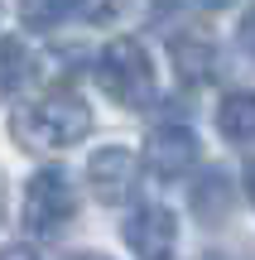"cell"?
Returning <instances> with one entry per match:
<instances>
[{"mask_svg": "<svg viewBox=\"0 0 255 260\" xmlns=\"http://www.w3.org/2000/svg\"><path fill=\"white\" fill-rule=\"evenodd\" d=\"M217 125L231 145H255V92H227L217 106Z\"/></svg>", "mask_w": 255, "mask_h": 260, "instance_id": "obj_8", "label": "cell"}, {"mask_svg": "<svg viewBox=\"0 0 255 260\" xmlns=\"http://www.w3.org/2000/svg\"><path fill=\"white\" fill-rule=\"evenodd\" d=\"M92 130V106L77 92H44L39 102L19 106L10 116V135H15L19 149L29 154H53V149H67L77 140H87Z\"/></svg>", "mask_w": 255, "mask_h": 260, "instance_id": "obj_1", "label": "cell"}, {"mask_svg": "<svg viewBox=\"0 0 255 260\" xmlns=\"http://www.w3.org/2000/svg\"><path fill=\"white\" fill-rule=\"evenodd\" d=\"M87 188L96 193V203H125L140 188V159L130 149H96L87 159Z\"/></svg>", "mask_w": 255, "mask_h": 260, "instance_id": "obj_6", "label": "cell"}, {"mask_svg": "<svg viewBox=\"0 0 255 260\" xmlns=\"http://www.w3.org/2000/svg\"><path fill=\"white\" fill-rule=\"evenodd\" d=\"M246 198H250V207H255V159H250V169H246Z\"/></svg>", "mask_w": 255, "mask_h": 260, "instance_id": "obj_16", "label": "cell"}, {"mask_svg": "<svg viewBox=\"0 0 255 260\" xmlns=\"http://www.w3.org/2000/svg\"><path fill=\"white\" fill-rule=\"evenodd\" d=\"M0 260H39V255H34V246L15 241V246H5V251H0Z\"/></svg>", "mask_w": 255, "mask_h": 260, "instance_id": "obj_14", "label": "cell"}, {"mask_svg": "<svg viewBox=\"0 0 255 260\" xmlns=\"http://www.w3.org/2000/svg\"><path fill=\"white\" fill-rule=\"evenodd\" d=\"M173 241H178V217L164 203H144L125 217V246L140 260H169Z\"/></svg>", "mask_w": 255, "mask_h": 260, "instance_id": "obj_5", "label": "cell"}, {"mask_svg": "<svg viewBox=\"0 0 255 260\" xmlns=\"http://www.w3.org/2000/svg\"><path fill=\"white\" fill-rule=\"evenodd\" d=\"M0 10H5V0H0Z\"/></svg>", "mask_w": 255, "mask_h": 260, "instance_id": "obj_19", "label": "cell"}, {"mask_svg": "<svg viewBox=\"0 0 255 260\" xmlns=\"http://www.w3.org/2000/svg\"><path fill=\"white\" fill-rule=\"evenodd\" d=\"M96 73H101L106 92H111L121 106H150L154 92H159V82H154V63H150V53H144L140 39H111V44L101 48Z\"/></svg>", "mask_w": 255, "mask_h": 260, "instance_id": "obj_2", "label": "cell"}, {"mask_svg": "<svg viewBox=\"0 0 255 260\" xmlns=\"http://www.w3.org/2000/svg\"><path fill=\"white\" fill-rule=\"evenodd\" d=\"M144 164L159 178H183L193 164H202V145L188 125H154L144 135Z\"/></svg>", "mask_w": 255, "mask_h": 260, "instance_id": "obj_4", "label": "cell"}, {"mask_svg": "<svg viewBox=\"0 0 255 260\" xmlns=\"http://www.w3.org/2000/svg\"><path fill=\"white\" fill-rule=\"evenodd\" d=\"M198 260H246V255H227V251H207V255H198Z\"/></svg>", "mask_w": 255, "mask_h": 260, "instance_id": "obj_17", "label": "cell"}, {"mask_svg": "<svg viewBox=\"0 0 255 260\" xmlns=\"http://www.w3.org/2000/svg\"><path fill=\"white\" fill-rule=\"evenodd\" d=\"M63 260H106V255H96V251H72V255H63Z\"/></svg>", "mask_w": 255, "mask_h": 260, "instance_id": "obj_18", "label": "cell"}, {"mask_svg": "<svg viewBox=\"0 0 255 260\" xmlns=\"http://www.w3.org/2000/svg\"><path fill=\"white\" fill-rule=\"evenodd\" d=\"M169 58H173V73H178L183 87H202L217 77V44L207 34H178L169 44Z\"/></svg>", "mask_w": 255, "mask_h": 260, "instance_id": "obj_7", "label": "cell"}, {"mask_svg": "<svg viewBox=\"0 0 255 260\" xmlns=\"http://www.w3.org/2000/svg\"><path fill=\"white\" fill-rule=\"evenodd\" d=\"M178 5H188V10H227L231 0H178Z\"/></svg>", "mask_w": 255, "mask_h": 260, "instance_id": "obj_15", "label": "cell"}, {"mask_svg": "<svg viewBox=\"0 0 255 260\" xmlns=\"http://www.w3.org/2000/svg\"><path fill=\"white\" fill-rule=\"evenodd\" d=\"M24 77H29V53H24V44H19V39H0V96L19 92Z\"/></svg>", "mask_w": 255, "mask_h": 260, "instance_id": "obj_10", "label": "cell"}, {"mask_svg": "<svg viewBox=\"0 0 255 260\" xmlns=\"http://www.w3.org/2000/svg\"><path fill=\"white\" fill-rule=\"evenodd\" d=\"M72 10L87 24H111V19L125 15V0H72Z\"/></svg>", "mask_w": 255, "mask_h": 260, "instance_id": "obj_12", "label": "cell"}, {"mask_svg": "<svg viewBox=\"0 0 255 260\" xmlns=\"http://www.w3.org/2000/svg\"><path fill=\"white\" fill-rule=\"evenodd\" d=\"M231 207H236V198H231V178L227 174H202V183L193 188V212L202 217L207 226L227 222Z\"/></svg>", "mask_w": 255, "mask_h": 260, "instance_id": "obj_9", "label": "cell"}, {"mask_svg": "<svg viewBox=\"0 0 255 260\" xmlns=\"http://www.w3.org/2000/svg\"><path fill=\"white\" fill-rule=\"evenodd\" d=\"M67 15V0H19V24L34 29V34H48L58 29Z\"/></svg>", "mask_w": 255, "mask_h": 260, "instance_id": "obj_11", "label": "cell"}, {"mask_svg": "<svg viewBox=\"0 0 255 260\" xmlns=\"http://www.w3.org/2000/svg\"><path fill=\"white\" fill-rule=\"evenodd\" d=\"M241 48H246V53L255 58V10H250L246 19H241Z\"/></svg>", "mask_w": 255, "mask_h": 260, "instance_id": "obj_13", "label": "cell"}, {"mask_svg": "<svg viewBox=\"0 0 255 260\" xmlns=\"http://www.w3.org/2000/svg\"><path fill=\"white\" fill-rule=\"evenodd\" d=\"M72 212H77V198L67 188L63 169H39L24 193V226L34 236H58V232H67Z\"/></svg>", "mask_w": 255, "mask_h": 260, "instance_id": "obj_3", "label": "cell"}]
</instances>
